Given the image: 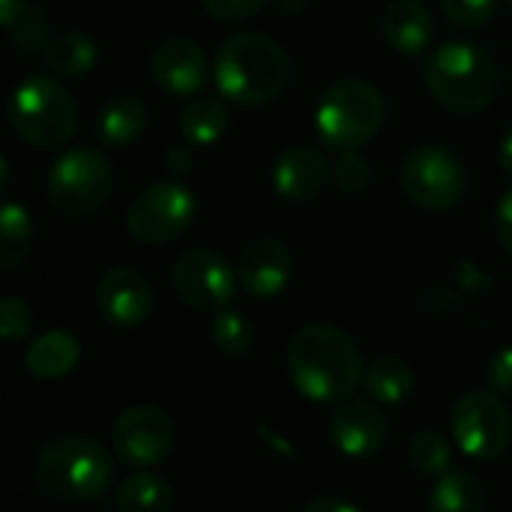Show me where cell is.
Masks as SVG:
<instances>
[{
	"label": "cell",
	"instance_id": "cell-1",
	"mask_svg": "<svg viewBox=\"0 0 512 512\" xmlns=\"http://www.w3.org/2000/svg\"><path fill=\"white\" fill-rule=\"evenodd\" d=\"M288 375L300 396L336 405L348 402L366 369L354 342L330 324H306L288 342Z\"/></svg>",
	"mask_w": 512,
	"mask_h": 512
},
{
	"label": "cell",
	"instance_id": "cell-2",
	"mask_svg": "<svg viewBox=\"0 0 512 512\" xmlns=\"http://www.w3.org/2000/svg\"><path fill=\"white\" fill-rule=\"evenodd\" d=\"M216 87L234 105H267L282 96L291 78L285 48L264 33H234L216 51Z\"/></svg>",
	"mask_w": 512,
	"mask_h": 512
},
{
	"label": "cell",
	"instance_id": "cell-3",
	"mask_svg": "<svg viewBox=\"0 0 512 512\" xmlns=\"http://www.w3.org/2000/svg\"><path fill=\"white\" fill-rule=\"evenodd\" d=\"M114 462L108 450L87 435L51 438L33 465L39 492L60 504H87L111 489Z\"/></svg>",
	"mask_w": 512,
	"mask_h": 512
},
{
	"label": "cell",
	"instance_id": "cell-4",
	"mask_svg": "<svg viewBox=\"0 0 512 512\" xmlns=\"http://www.w3.org/2000/svg\"><path fill=\"white\" fill-rule=\"evenodd\" d=\"M423 78L432 96L456 114H477L498 96V66L486 48L471 42H447L432 51Z\"/></svg>",
	"mask_w": 512,
	"mask_h": 512
},
{
	"label": "cell",
	"instance_id": "cell-5",
	"mask_svg": "<svg viewBox=\"0 0 512 512\" xmlns=\"http://www.w3.org/2000/svg\"><path fill=\"white\" fill-rule=\"evenodd\" d=\"M384 123V96L363 78H342L324 90L315 108V126L327 147L357 150L378 135Z\"/></svg>",
	"mask_w": 512,
	"mask_h": 512
},
{
	"label": "cell",
	"instance_id": "cell-6",
	"mask_svg": "<svg viewBox=\"0 0 512 512\" xmlns=\"http://www.w3.org/2000/svg\"><path fill=\"white\" fill-rule=\"evenodd\" d=\"M9 123L15 135L33 147H60L78 126L75 99L60 81L30 75L9 96Z\"/></svg>",
	"mask_w": 512,
	"mask_h": 512
},
{
	"label": "cell",
	"instance_id": "cell-7",
	"mask_svg": "<svg viewBox=\"0 0 512 512\" xmlns=\"http://www.w3.org/2000/svg\"><path fill=\"white\" fill-rule=\"evenodd\" d=\"M114 189V168L105 153L93 147H72L54 159L48 171L51 204L75 219L93 216L105 207Z\"/></svg>",
	"mask_w": 512,
	"mask_h": 512
},
{
	"label": "cell",
	"instance_id": "cell-8",
	"mask_svg": "<svg viewBox=\"0 0 512 512\" xmlns=\"http://www.w3.org/2000/svg\"><path fill=\"white\" fill-rule=\"evenodd\" d=\"M195 219V195L177 180H156L144 186L126 213V228L138 243L162 246L189 231Z\"/></svg>",
	"mask_w": 512,
	"mask_h": 512
},
{
	"label": "cell",
	"instance_id": "cell-9",
	"mask_svg": "<svg viewBox=\"0 0 512 512\" xmlns=\"http://www.w3.org/2000/svg\"><path fill=\"white\" fill-rule=\"evenodd\" d=\"M402 189L423 210H450L465 198L462 162L438 144L414 147L402 162Z\"/></svg>",
	"mask_w": 512,
	"mask_h": 512
},
{
	"label": "cell",
	"instance_id": "cell-10",
	"mask_svg": "<svg viewBox=\"0 0 512 512\" xmlns=\"http://www.w3.org/2000/svg\"><path fill=\"white\" fill-rule=\"evenodd\" d=\"M512 423L504 399L492 390H471L453 408V438L468 459L489 462L510 447Z\"/></svg>",
	"mask_w": 512,
	"mask_h": 512
},
{
	"label": "cell",
	"instance_id": "cell-11",
	"mask_svg": "<svg viewBox=\"0 0 512 512\" xmlns=\"http://www.w3.org/2000/svg\"><path fill=\"white\" fill-rule=\"evenodd\" d=\"M237 270L228 267V261L204 246L183 252L174 261L171 270V285L177 291V297L198 309V312H222L234 303L237 297Z\"/></svg>",
	"mask_w": 512,
	"mask_h": 512
},
{
	"label": "cell",
	"instance_id": "cell-12",
	"mask_svg": "<svg viewBox=\"0 0 512 512\" xmlns=\"http://www.w3.org/2000/svg\"><path fill=\"white\" fill-rule=\"evenodd\" d=\"M174 444L171 417L156 405H135L126 408L111 426V447L114 456L129 468H153L159 465Z\"/></svg>",
	"mask_w": 512,
	"mask_h": 512
},
{
	"label": "cell",
	"instance_id": "cell-13",
	"mask_svg": "<svg viewBox=\"0 0 512 512\" xmlns=\"http://www.w3.org/2000/svg\"><path fill=\"white\" fill-rule=\"evenodd\" d=\"M96 309L111 327H141L153 312V285L135 267H111L96 285Z\"/></svg>",
	"mask_w": 512,
	"mask_h": 512
},
{
	"label": "cell",
	"instance_id": "cell-14",
	"mask_svg": "<svg viewBox=\"0 0 512 512\" xmlns=\"http://www.w3.org/2000/svg\"><path fill=\"white\" fill-rule=\"evenodd\" d=\"M153 81L174 96H192L207 81V54L186 36H168L159 42L150 60Z\"/></svg>",
	"mask_w": 512,
	"mask_h": 512
},
{
	"label": "cell",
	"instance_id": "cell-15",
	"mask_svg": "<svg viewBox=\"0 0 512 512\" xmlns=\"http://www.w3.org/2000/svg\"><path fill=\"white\" fill-rule=\"evenodd\" d=\"M237 276H240V285L252 297L273 300L291 282V252L279 240H270V237L255 240L252 246L243 249Z\"/></svg>",
	"mask_w": 512,
	"mask_h": 512
},
{
	"label": "cell",
	"instance_id": "cell-16",
	"mask_svg": "<svg viewBox=\"0 0 512 512\" xmlns=\"http://www.w3.org/2000/svg\"><path fill=\"white\" fill-rule=\"evenodd\" d=\"M330 438L339 453L351 459H366L378 453L387 441V420L378 405L372 402H345L333 423H330Z\"/></svg>",
	"mask_w": 512,
	"mask_h": 512
},
{
	"label": "cell",
	"instance_id": "cell-17",
	"mask_svg": "<svg viewBox=\"0 0 512 512\" xmlns=\"http://www.w3.org/2000/svg\"><path fill=\"white\" fill-rule=\"evenodd\" d=\"M330 177V162L315 147H291L279 156L273 168L276 192L285 201H312Z\"/></svg>",
	"mask_w": 512,
	"mask_h": 512
},
{
	"label": "cell",
	"instance_id": "cell-18",
	"mask_svg": "<svg viewBox=\"0 0 512 512\" xmlns=\"http://www.w3.org/2000/svg\"><path fill=\"white\" fill-rule=\"evenodd\" d=\"M384 36L396 51L408 57L423 54L432 45L435 18L420 0H393L384 12Z\"/></svg>",
	"mask_w": 512,
	"mask_h": 512
},
{
	"label": "cell",
	"instance_id": "cell-19",
	"mask_svg": "<svg viewBox=\"0 0 512 512\" xmlns=\"http://www.w3.org/2000/svg\"><path fill=\"white\" fill-rule=\"evenodd\" d=\"M78 357H81L78 339L72 333L51 330V333H42L24 351V369L39 381H57L78 366Z\"/></svg>",
	"mask_w": 512,
	"mask_h": 512
},
{
	"label": "cell",
	"instance_id": "cell-20",
	"mask_svg": "<svg viewBox=\"0 0 512 512\" xmlns=\"http://www.w3.org/2000/svg\"><path fill=\"white\" fill-rule=\"evenodd\" d=\"M144 129H147V108L138 96L129 93L111 96L96 117V138L105 147L132 144Z\"/></svg>",
	"mask_w": 512,
	"mask_h": 512
},
{
	"label": "cell",
	"instance_id": "cell-21",
	"mask_svg": "<svg viewBox=\"0 0 512 512\" xmlns=\"http://www.w3.org/2000/svg\"><path fill=\"white\" fill-rule=\"evenodd\" d=\"M42 60L51 72H57L63 78H81L96 66L99 45L84 30H63L54 39H48Z\"/></svg>",
	"mask_w": 512,
	"mask_h": 512
},
{
	"label": "cell",
	"instance_id": "cell-22",
	"mask_svg": "<svg viewBox=\"0 0 512 512\" xmlns=\"http://www.w3.org/2000/svg\"><path fill=\"white\" fill-rule=\"evenodd\" d=\"M228 126V108L216 96H198L180 111V132L189 144H213Z\"/></svg>",
	"mask_w": 512,
	"mask_h": 512
},
{
	"label": "cell",
	"instance_id": "cell-23",
	"mask_svg": "<svg viewBox=\"0 0 512 512\" xmlns=\"http://www.w3.org/2000/svg\"><path fill=\"white\" fill-rule=\"evenodd\" d=\"M363 384H366V390H369V396L375 402L396 405V402H402V399L411 396V390H414V372L399 357H378L366 369Z\"/></svg>",
	"mask_w": 512,
	"mask_h": 512
},
{
	"label": "cell",
	"instance_id": "cell-24",
	"mask_svg": "<svg viewBox=\"0 0 512 512\" xmlns=\"http://www.w3.org/2000/svg\"><path fill=\"white\" fill-rule=\"evenodd\" d=\"M114 501L123 512H165L174 504V492H171L168 480L147 474V468H144L141 474H132L129 480L120 483Z\"/></svg>",
	"mask_w": 512,
	"mask_h": 512
},
{
	"label": "cell",
	"instance_id": "cell-25",
	"mask_svg": "<svg viewBox=\"0 0 512 512\" xmlns=\"http://www.w3.org/2000/svg\"><path fill=\"white\" fill-rule=\"evenodd\" d=\"M33 246V222L24 207L15 201H3L0 210V267L15 270L27 261Z\"/></svg>",
	"mask_w": 512,
	"mask_h": 512
},
{
	"label": "cell",
	"instance_id": "cell-26",
	"mask_svg": "<svg viewBox=\"0 0 512 512\" xmlns=\"http://www.w3.org/2000/svg\"><path fill=\"white\" fill-rule=\"evenodd\" d=\"M486 507V495L477 477L465 471H447L441 474L435 492L429 495L432 512H477Z\"/></svg>",
	"mask_w": 512,
	"mask_h": 512
},
{
	"label": "cell",
	"instance_id": "cell-27",
	"mask_svg": "<svg viewBox=\"0 0 512 512\" xmlns=\"http://www.w3.org/2000/svg\"><path fill=\"white\" fill-rule=\"evenodd\" d=\"M408 462L420 474L441 477L453 465V447L441 432H417L408 444Z\"/></svg>",
	"mask_w": 512,
	"mask_h": 512
},
{
	"label": "cell",
	"instance_id": "cell-28",
	"mask_svg": "<svg viewBox=\"0 0 512 512\" xmlns=\"http://www.w3.org/2000/svg\"><path fill=\"white\" fill-rule=\"evenodd\" d=\"M210 333H213L216 348H219L222 354H228V357H243V354L252 348V342H255L252 321H249L243 312H234L231 306L222 309V312H216Z\"/></svg>",
	"mask_w": 512,
	"mask_h": 512
},
{
	"label": "cell",
	"instance_id": "cell-29",
	"mask_svg": "<svg viewBox=\"0 0 512 512\" xmlns=\"http://www.w3.org/2000/svg\"><path fill=\"white\" fill-rule=\"evenodd\" d=\"M9 36L15 51L21 54H36L45 51V12L39 6H24L21 15L9 24Z\"/></svg>",
	"mask_w": 512,
	"mask_h": 512
},
{
	"label": "cell",
	"instance_id": "cell-30",
	"mask_svg": "<svg viewBox=\"0 0 512 512\" xmlns=\"http://www.w3.org/2000/svg\"><path fill=\"white\" fill-rule=\"evenodd\" d=\"M369 180H372L369 159L357 150H345L336 162V186L348 195H357L369 186Z\"/></svg>",
	"mask_w": 512,
	"mask_h": 512
},
{
	"label": "cell",
	"instance_id": "cell-31",
	"mask_svg": "<svg viewBox=\"0 0 512 512\" xmlns=\"http://www.w3.org/2000/svg\"><path fill=\"white\" fill-rule=\"evenodd\" d=\"M441 6L453 24H459L465 30H477L495 15L498 0H441Z\"/></svg>",
	"mask_w": 512,
	"mask_h": 512
},
{
	"label": "cell",
	"instance_id": "cell-32",
	"mask_svg": "<svg viewBox=\"0 0 512 512\" xmlns=\"http://www.w3.org/2000/svg\"><path fill=\"white\" fill-rule=\"evenodd\" d=\"M33 327V315H30V306L18 297H6L0 303V333L6 342H18L30 333Z\"/></svg>",
	"mask_w": 512,
	"mask_h": 512
},
{
	"label": "cell",
	"instance_id": "cell-33",
	"mask_svg": "<svg viewBox=\"0 0 512 512\" xmlns=\"http://www.w3.org/2000/svg\"><path fill=\"white\" fill-rule=\"evenodd\" d=\"M201 3L219 21H240V18H249L258 9H264L267 0H201Z\"/></svg>",
	"mask_w": 512,
	"mask_h": 512
},
{
	"label": "cell",
	"instance_id": "cell-34",
	"mask_svg": "<svg viewBox=\"0 0 512 512\" xmlns=\"http://www.w3.org/2000/svg\"><path fill=\"white\" fill-rule=\"evenodd\" d=\"M486 378L498 396H512V348H504L492 357Z\"/></svg>",
	"mask_w": 512,
	"mask_h": 512
},
{
	"label": "cell",
	"instance_id": "cell-35",
	"mask_svg": "<svg viewBox=\"0 0 512 512\" xmlns=\"http://www.w3.org/2000/svg\"><path fill=\"white\" fill-rule=\"evenodd\" d=\"M495 222H498V237H501L504 249L510 252V258H512V189L504 195V198H501Z\"/></svg>",
	"mask_w": 512,
	"mask_h": 512
},
{
	"label": "cell",
	"instance_id": "cell-36",
	"mask_svg": "<svg viewBox=\"0 0 512 512\" xmlns=\"http://www.w3.org/2000/svg\"><path fill=\"white\" fill-rule=\"evenodd\" d=\"M306 512H357L360 507L345 501V498H333V495H321V498H312L306 507Z\"/></svg>",
	"mask_w": 512,
	"mask_h": 512
},
{
	"label": "cell",
	"instance_id": "cell-37",
	"mask_svg": "<svg viewBox=\"0 0 512 512\" xmlns=\"http://www.w3.org/2000/svg\"><path fill=\"white\" fill-rule=\"evenodd\" d=\"M165 168H168V174L183 177L192 168V153L186 147H168L165 150Z\"/></svg>",
	"mask_w": 512,
	"mask_h": 512
},
{
	"label": "cell",
	"instance_id": "cell-38",
	"mask_svg": "<svg viewBox=\"0 0 512 512\" xmlns=\"http://www.w3.org/2000/svg\"><path fill=\"white\" fill-rule=\"evenodd\" d=\"M24 6H27V0H0V21L9 27V24L21 15Z\"/></svg>",
	"mask_w": 512,
	"mask_h": 512
},
{
	"label": "cell",
	"instance_id": "cell-39",
	"mask_svg": "<svg viewBox=\"0 0 512 512\" xmlns=\"http://www.w3.org/2000/svg\"><path fill=\"white\" fill-rule=\"evenodd\" d=\"M498 162H501V168H504V174H510L512 177V126L507 129V135L501 138V150H498Z\"/></svg>",
	"mask_w": 512,
	"mask_h": 512
}]
</instances>
